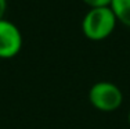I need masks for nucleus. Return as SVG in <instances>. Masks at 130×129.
Instances as JSON below:
<instances>
[{
	"mask_svg": "<svg viewBox=\"0 0 130 129\" xmlns=\"http://www.w3.org/2000/svg\"><path fill=\"white\" fill-rule=\"evenodd\" d=\"M116 22L118 20L111 7L90 8L83 17L82 32L90 40H104L113 32Z\"/></svg>",
	"mask_w": 130,
	"mask_h": 129,
	"instance_id": "obj_1",
	"label": "nucleus"
},
{
	"mask_svg": "<svg viewBox=\"0 0 130 129\" xmlns=\"http://www.w3.org/2000/svg\"><path fill=\"white\" fill-rule=\"evenodd\" d=\"M89 101L98 111L111 112L122 106L123 93L118 85L108 81H100L95 82L89 90Z\"/></svg>",
	"mask_w": 130,
	"mask_h": 129,
	"instance_id": "obj_2",
	"label": "nucleus"
},
{
	"mask_svg": "<svg viewBox=\"0 0 130 129\" xmlns=\"http://www.w3.org/2000/svg\"><path fill=\"white\" fill-rule=\"evenodd\" d=\"M22 49V33L11 21L0 20V58H13Z\"/></svg>",
	"mask_w": 130,
	"mask_h": 129,
	"instance_id": "obj_3",
	"label": "nucleus"
},
{
	"mask_svg": "<svg viewBox=\"0 0 130 129\" xmlns=\"http://www.w3.org/2000/svg\"><path fill=\"white\" fill-rule=\"evenodd\" d=\"M111 8L116 20L130 28V0H112Z\"/></svg>",
	"mask_w": 130,
	"mask_h": 129,
	"instance_id": "obj_4",
	"label": "nucleus"
},
{
	"mask_svg": "<svg viewBox=\"0 0 130 129\" xmlns=\"http://www.w3.org/2000/svg\"><path fill=\"white\" fill-rule=\"evenodd\" d=\"M86 6L90 8H100V7H111L112 0H83Z\"/></svg>",
	"mask_w": 130,
	"mask_h": 129,
	"instance_id": "obj_5",
	"label": "nucleus"
},
{
	"mask_svg": "<svg viewBox=\"0 0 130 129\" xmlns=\"http://www.w3.org/2000/svg\"><path fill=\"white\" fill-rule=\"evenodd\" d=\"M6 10H7V0H0V20L4 18Z\"/></svg>",
	"mask_w": 130,
	"mask_h": 129,
	"instance_id": "obj_6",
	"label": "nucleus"
},
{
	"mask_svg": "<svg viewBox=\"0 0 130 129\" xmlns=\"http://www.w3.org/2000/svg\"><path fill=\"white\" fill-rule=\"evenodd\" d=\"M127 119H129V124H130V111H129V117H127Z\"/></svg>",
	"mask_w": 130,
	"mask_h": 129,
	"instance_id": "obj_7",
	"label": "nucleus"
}]
</instances>
